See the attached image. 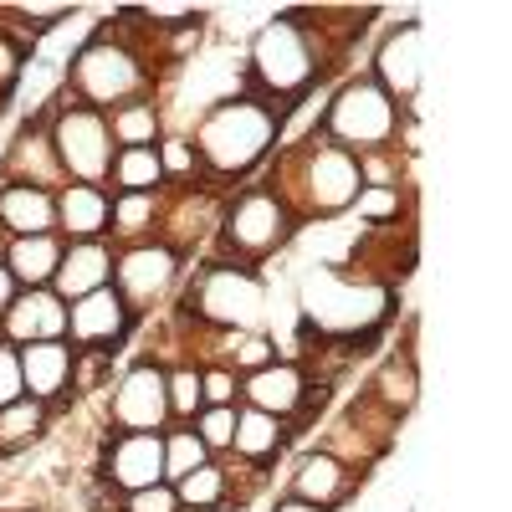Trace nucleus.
Returning <instances> with one entry per match:
<instances>
[{"label": "nucleus", "instance_id": "f257e3e1", "mask_svg": "<svg viewBox=\"0 0 512 512\" xmlns=\"http://www.w3.org/2000/svg\"><path fill=\"white\" fill-rule=\"evenodd\" d=\"M282 134H287V108L256 98L246 88L216 98L195 118V134H190L200 180L216 190L251 180L262 164H272V154L282 149Z\"/></svg>", "mask_w": 512, "mask_h": 512}, {"label": "nucleus", "instance_id": "f03ea898", "mask_svg": "<svg viewBox=\"0 0 512 512\" xmlns=\"http://www.w3.org/2000/svg\"><path fill=\"white\" fill-rule=\"evenodd\" d=\"M262 185L277 190V200L297 216V226H313V221H338L344 210H354L364 175H359V159L349 149L328 144L313 128L308 139H292L277 149L272 175Z\"/></svg>", "mask_w": 512, "mask_h": 512}, {"label": "nucleus", "instance_id": "7ed1b4c3", "mask_svg": "<svg viewBox=\"0 0 512 512\" xmlns=\"http://www.w3.org/2000/svg\"><path fill=\"white\" fill-rule=\"evenodd\" d=\"M395 313V287H379L344 262H313L297 277V328L333 344H374Z\"/></svg>", "mask_w": 512, "mask_h": 512}, {"label": "nucleus", "instance_id": "20e7f679", "mask_svg": "<svg viewBox=\"0 0 512 512\" xmlns=\"http://www.w3.org/2000/svg\"><path fill=\"white\" fill-rule=\"evenodd\" d=\"M318 82H323V52H318V41L308 36V26L297 21L292 11L272 16L262 31L251 36L246 82H241L246 93L287 108V118H292V108L308 103Z\"/></svg>", "mask_w": 512, "mask_h": 512}, {"label": "nucleus", "instance_id": "39448f33", "mask_svg": "<svg viewBox=\"0 0 512 512\" xmlns=\"http://www.w3.org/2000/svg\"><path fill=\"white\" fill-rule=\"evenodd\" d=\"M175 313H185L200 328H246L267 333L272 323V287L262 272L231 267V262H200L175 297Z\"/></svg>", "mask_w": 512, "mask_h": 512}, {"label": "nucleus", "instance_id": "423d86ee", "mask_svg": "<svg viewBox=\"0 0 512 512\" xmlns=\"http://www.w3.org/2000/svg\"><path fill=\"white\" fill-rule=\"evenodd\" d=\"M297 216L277 200L267 185H241L221 205V226L210 241V262H231V267H267L272 256H282L297 241Z\"/></svg>", "mask_w": 512, "mask_h": 512}, {"label": "nucleus", "instance_id": "0eeeda50", "mask_svg": "<svg viewBox=\"0 0 512 512\" xmlns=\"http://www.w3.org/2000/svg\"><path fill=\"white\" fill-rule=\"evenodd\" d=\"M405 123H410V113L384 98L369 72H359V77H344L328 93V103L318 113V134L338 149H349L354 159H364L379 149H400Z\"/></svg>", "mask_w": 512, "mask_h": 512}, {"label": "nucleus", "instance_id": "6e6552de", "mask_svg": "<svg viewBox=\"0 0 512 512\" xmlns=\"http://www.w3.org/2000/svg\"><path fill=\"white\" fill-rule=\"evenodd\" d=\"M62 93H67L72 103H82V108L113 113V108L134 103V98H154L159 82L149 77V67L128 52V47H118L113 36L93 31V36L67 57V67H62Z\"/></svg>", "mask_w": 512, "mask_h": 512}, {"label": "nucleus", "instance_id": "1a4fd4ad", "mask_svg": "<svg viewBox=\"0 0 512 512\" xmlns=\"http://www.w3.org/2000/svg\"><path fill=\"white\" fill-rule=\"evenodd\" d=\"M41 113H47V139H52V154L62 164V180L108 190V169H113V154H118L113 134H108V113L82 108L67 93H57L52 103H41Z\"/></svg>", "mask_w": 512, "mask_h": 512}, {"label": "nucleus", "instance_id": "9d476101", "mask_svg": "<svg viewBox=\"0 0 512 512\" xmlns=\"http://www.w3.org/2000/svg\"><path fill=\"white\" fill-rule=\"evenodd\" d=\"M185 282V256L164 241H139L113 251V292L128 303L134 318H149L169 292Z\"/></svg>", "mask_w": 512, "mask_h": 512}, {"label": "nucleus", "instance_id": "9b49d317", "mask_svg": "<svg viewBox=\"0 0 512 512\" xmlns=\"http://www.w3.org/2000/svg\"><path fill=\"white\" fill-rule=\"evenodd\" d=\"M221 205H226V190L216 185H164L159 190V226H154V241H164L169 251H180L185 262L195 251H210L216 241V226H221Z\"/></svg>", "mask_w": 512, "mask_h": 512}, {"label": "nucleus", "instance_id": "f8f14e48", "mask_svg": "<svg viewBox=\"0 0 512 512\" xmlns=\"http://www.w3.org/2000/svg\"><path fill=\"white\" fill-rule=\"evenodd\" d=\"M103 420H108V431H169L164 364H154L144 354L134 364H123L113 374V384H108Z\"/></svg>", "mask_w": 512, "mask_h": 512}, {"label": "nucleus", "instance_id": "ddd939ff", "mask_svg": "<svg viewBox=\"0 0 512 512\" xmlns=\"http://www.w3.org/2000/svg\"><path fill=\"white\" fill-rule=\"evenodd\" d=\"M93 472L118 497L164 482V431H108L98 441V466Z\"/></svg>", "mask_w": 512, "mask_h": 512}, {"label": "nucleus", "instance_id": "4468645a", "mask_svg": "<svg viewBox=\"0 0 512 512\" xmlns=\"http://www.w3.org/2000/svg\"><path fill=\"white\" fill-rule=\"evenodd\" d=\"M374 88L390 98L395 108H415L420 82H425V57H420V21H395L390 31L379 36L374 62H369Z\"/></svg>", "mask_w": 512, "mask_h": 512}, {"label": "nucleus", "instance_id": "2eb2a0df", "mask_svg": "<svg viewBox=\"0 0 512 512\" xmlns=\"http://www.w3.org/2000/svg\"><path fill=\"white\" fill-rule=\"evenodd\" d=\"M139 328V318L128 313V303L113 287H98L88 297L67 303V344L72 349H118L128 344V333Z\"/></svg>", "mask_w": 512, "mask_h": 512}, {"label": "nucleus", "instance_id": "dca6fc26", "mask_svg": "<svg viewBox=\"0 0 512 512\" xmlns=\"http://www.w3.org/2000/svg\"><path fill=\"white\" fill-rule=\"evenodd\" d=\"M364 472H354V466H344L338 456H328V451H303L292 461V477H287V492L292 497H303V502H313V507H323V512H344L359 492H364Z\"/></svg>", "mask_w": 512, "mask_h": 512}, {"label": "nucleus", "instance_id": "f3484780", "mask_svg": "<svg viewBox=\"0 0 512 512\" xmlns=\"http://www.w3.org/2000/svg\"><path fill=\"white\" fill-rule=\"evenodd\" d=\"M0 180L6 185H36V190H62V164L52 154V139H47V113H31L16 139L6 144V154H0Z\"/></svg>", "mask_w": 512, "mask_h": 512}, {"label": "nucleus", "instance_id": "a211bd4d", "mask_svg": "<svg viewBox=\"0 0 512 512\" xmlns=\"http://www.w3.org/2000/svg\"><path fill=\"white\" fill-rule=\"evenodd\" d=\"M72 344L67 338H36V344H21L16 359H21V384L26 395L52 405V410H67L72 400Z\"/></svg>", "mask_w": 512, "mask_h": 512}, {"label": "nucleus", "instance_id": "6ab92c4d", "mask_svg": "<svg viewBox=\"0 0 512 512\" xmlns=\"http://www.w3.org/2000/svg\"><path fill=\"white\" fill-rule=\"evenodd\" d=\"M236 395H241V405H251V410H267V415H277V420H292L297 405H303V395H308V369L297 364V359H272V364H262V369L241 374Z\"/></svg>", "mask_w": 512, "mask_h": 512}, {"label": "nucleus", "instance_id": "aec40b11", "mask_svg": "<svg viewBox=\"0 0 512 512\" xmlns=\"http://www.w3.org/2000/svg\"><path fill=\"white\" fill-rule=\"evenodd\" d=\"M36 338H67V303L52 287L16 292V303L0 313V344H36Z\"/></svg>", "mask_w": 512, "mask_h": 512}, {"label": "nucleus", "instance_id": "412c9836", "mask_svg": "<svg viewBox=\"0 0 512 512\" xmlns=\"http://www.w3.org/2000/svg\"><path fill=\"white\" fill-rule=\"evenodd\" d=\"M113 241H67L62 262H57V277H52V292L62 303H77L98 287H113Z\"/></svg>", "mask_w": 512, "mask_h": 512}, {"label": "nucleus", "instance_id": "4be33fe9", "mask_svg": "<svg viewBox=\"0 0 512 512\" xmlns=\"http://www.w3.org/2000/svg\"><path fill=\"white\" fill-rule=\"evenodd\" d=\"M359 395L374 400L379 410H390L395 420H405L420 405V359H415V349H390L374 364V374L364 379Z\"/></svg>", "mask_w": 512, "mask_h": 512}, {"label": "nucleus", "instance_id": "5701e85b", "mask_svg": "<svg viewBox=\"0 0 512 512\" xmlns=\"http://www.w3.org/2000/svg\"><path fill=\"white\" fill-rule=\"evenodd\" d=\"M108 205L103 185H62L57 190V236L62 241H108Z\"/></svg>", "mask_w": 512, "mask_h": 512}, {"label": "nucleus", "instance_id": "b1692460", "mask_svg": "<svg viewBox=\"0 0 512 512\" xmlns=\"http://www.w3.org/2000/svg\"><path fill=\"white\" fill-rule=\"evenodd\" d=\"M287 446H292L287 420H277L267 410H251V405H236V436H231L226 456H236L246 466H272Z\"/></svg>", "mask_w": 512, "mask_h": 512}, {"label": "nucleus", "instance_id": "393cba45", "mask_svg": "<svg viewBox=\"0 0 512 512\" xmlns=\"http://www.w3.org/2000/svg\"><path fill=\"white\" fill-rule=\"evenodd\" d=\"M0 226H6V236H47V231H57V190L0 180Z\"/></svg>", "mask_w": 512, "mask_h": 512}, {"label": "nucleus", "instance_id": "a878e982", "mask_svg": "<svg viewBox=\"0 0 512 512\" xmlns=\"http://www.w3.org/2000/svg\"><path fill=\"white\" fill-rule=\"evenodd\" d=\"M62 251H67V241L57 231H47V236H11V246H6L0 262L11 267V277H16L21 292H31V287H52Z\"/></svg>", "mask_w": 512, "mask_h": 512}, {"label": "nucleus", "instance_id": "bb28decb", "mask_svg": "<svg viewBox=\"0 0 512 512\" xmlns=\"http://www.w3.org/2000/svg\"><path fill=\"white\" fill-rule=\"evenodd\" d=\"M52 420H57V410L41 405V400H31V395L16 400V405H6V410H0V461L36 451L41 441L52 436Z\"/></svg>", "mask_w": 512, "mask_h": 512}, {"label": "nucleus", "instance_id": "cd10ccee", "mask_svg": "<svg viewBox=\"0 0 512 512\" xmlns=\"http://www.w3.org/2000/svg\"><path fill=\"white\" fill-rule=\"evenodd\" d=\"M108 134H113V149H154L164 139V108L159 98H134L108 113Z\"/></svg>", "mask_w": 512, "mask_h": 512}, {"label": "nucleus", "instance_id": "c85d7f7f", "mask_svg": "<svg viewBox=\"0 0 512 512\" xmlns=\"http://www.w3.org/2000/svg\"><path fill=\"white\" fill-rule=\"evenodd\" d=\"M154 226H159V195H113V205H108V241L113 246L154 241Z\"/></svg>", "mask_w": 512, "mask_h": 512}, {"label": "nucleus", "instance_id": "c756f323", "mask_svg": "<svg viewBox=\"0 0 512 512\" xmlns=\"http://www.w3.org/2000/svg\"><path fill=\"white\" fill-rule=\"evenodd\" d=\"M164 169L154 149H118L108 169V195H159Z\"/></svg>", "mask_w": 512, "mask_h": 512}, {"label": "nucleus", "instance_id": "7c9ffc66", "mask_svg": "<svg viewBox=\"0 0 512 512\" xmlns=\"http://www.w3.org/2000/svg\"><path fill=\"white\" fill-rule=\"evenodd\" d=\"M338 420H344V425H349V431H354L374 456H384V451H390V446L400 441V420H395L390 410H379L374 400H364V395H354Z\"/></svg>", "mask_w": 512, "mask_h": 512}, {"label": "nucleus", "instance_id": "2f4dec72", "mask_svg": "<svg viewBox=\"0 0 512 512\" xmlns=\"http://www.w3.org/2000/svg\"><path fill=\"white\" fill-rule=\"evenodd\" d=\"M169 487H175L180 507H231V477H226V461H216V456Z\"/></svg>", "mask_w": 512, "mask_h": 512}, {"label": "nucleus", "instance_id": "473e14b6", "mask_svg": "<svg viewBox=\"0 0 512 512\" xmlns=\"http://www.w3.org/2000/svg\"><path fill=\"white\" fill-rule=\"evenodd\" d=\"M164 400H169V425H190L200 415V364L195 359H175L164 364Z\"/></svg>", "mask_w": 512, "mask_h": 512}, {"label": "nucleus", "instance_id": "72a5a7b5", "mask_svg": "<svg viewBox=\"0 0 512 512\" xmlns=\"http://www.w3.org/2000/svg\"><path fill=\"white\" fill-rule=\"evenodd\" d=\"M113 364H118V349H77V354H72V400L108 395Z\"/></svg>", "mask_w": 512, "mask_h": 512}, {"label": "nucleus", "instance_id": "f704fd0d", "mask_svg": "<svg viewBox=\"0 0 512 512\" xmlns=\"http://www.w3.org/2000/svg\"><path fill=\"white\" fill-rule=\"evenodd\" d=\"M354 210H359L364 226L400 221V216H410V190L405 185H364L359 200H354Z\"/></svg>", "mask_w": 512, "mask_h": 512}, {"label": "nucleus", "instance_id": "c9c22d12", "mask_svg": "<svg viewBox=\"0 0 512 512\" xmlns=\"http://www.w3.org/2000/svg\"><path fill=\"white\" fill-rule=\"evenodd\" d=\"M205 461H210V451L200 446V436L190 425H169L164 431V482H180L185 472H195Z\"/></svg>", "mask_w": 512, "mask_h": 512}, {"label": "nucleus", "instance_id": "e433bc0d", "mask_svg": "<svg viewBox=\"0 0 512 512\" xmlns=\"http://www.w3.org/2000/svg\"><path fill=\"white\" fill-rule=\"evenodd\" d=\"M190 431L200 436V446L210 456H226L231 436H236V405H200V415L190 420Z\"/></svg>", "mask_w": 512, "mask_h": 512}, {"label": "nucleus", "instance_id": "4c0bfd02", "mask_svg": "<svg viewBox=\"0 0 512 512\" xmlns=\"http://www.w3.org/2000/svg\"><path fill=\"white\" fill-rule=\"evenodd\" d=\"M154 154H159V169H164V185H195L200 180V159H195L185 134H164L154 144Z\"/></svg>", "mask_w": 512, "mask_h": 512}, {"label": "nucleus", "instance_id": "58836bf2", "mask_svg": "<svg viewBox=\"0 0 512 512\" xmlns=\"http://www.w3.org/2000/svg\"><path fill=\"white\" fill-rule=\"evenodd\" d=\"M11 16H16L31 36H41V31H57L62 21H72V0H16Z\"/></svg>", "mask_w": 512, "mask_h": 512}, {"label": "nucleus", "instance_id": "ea45409f", "mask_svg": "<svg viewBox=\"0 0 512 512\" xmlns=\"http://www.w3.org/2000/svg\"><path fill=\"white\" fill-rule=\"evenodd\" d=\"M134 16L149 26V31H175L185 21H200L205 11L190 6V0H149V6H134Z\"/></svg>", "mask_w": 512, "mask_h": 512}, {"label": "nucleus", "instance_id": "a19ab883", "mask_svg": "<svg viewBox=\"0 0 512 512\" xmlns=\"http://www.w3.org/2000/svg\"><path fill=\"white\" fill-rule=\"evenodd\" d=\"M26 62H31V47H21V41H11V36H0V108H6L11 93L21 88Z\"/></svg>", "mask_w": 512, "mask_h": 512}, {"label": "nucleus", "instance_id": "79ce46f5", "mask_svg": "<svg viewBox=\"0 0 512 512\" xmlns=\"http://www.w3.org/2000/svg\"><path fill=\"white\" fill-rule=\"evenodd\" d=\"M236 374L231 369H221V364H200V400L205 405H241V395H236Z\"/></svg>", "mask_w": 512, "mask_h": 512}, {"label": "nucleus", "instance_id": "37998d69", "mask_svg": "<svg viewBox=\"0 0 512 512\" xmlns=\"http://www.w3.org/2000/svg\"><path fill=\"white\" fill-rule=\"evenodd\" d=\"M123 512H180V497L169 482H154V487H139V492H123L118 497Z\"/></svg>", "mask_w": 512, "mask_h": 512}, {"label": "nucleus", "instance_id": "c03bdc74", "mask_svg": "<svg viewBox=\"0 0 512 512\" xmlns=\"http://www.w3.org/2000/svg\"><path fill=\"white\" fill-rule=\"evenodd\" d=\"M26 400V384H21V359L11 344H0V410Z\"/></svg>", "mask_w": 512, "mask_h": 512}, {"label": "nucleus", "instance_id": "a18cd8bd", "mask_svg": "<svg viewBox=\"0 0 512 512\" xmlns=\"http://www.w3.org/2000/svg\"><path fill=\"white\" fill-rule=\"evenodd\" d=\"M16 292H21V287H16V277H11V267H6V262H0V313H6V308L16 303Z\"/></svg>", "mask_w": 512, "mask_h": 512}, {"label": "nucleus", "instance_id": "49530a36", "mask_svg": "<svg viewBox=\"0 0 512 512\" xmlns=\"http://www.w3.org/2000/svg\"><path fill=\"white\" fill-rule=\"evenodd\" d=\"M267 512H323V507H313V502H303V497H292V492H282Z\"/></svg>", "mask_w": 512, "mask_h": 512}, {"label": "nucleus", "instance_id": "de8ad7c7", "mask_svg": "<svg viewBox=\"0 0 512 512\" xmlns=\"http://www.w3.org/2000/svg\"><path fill=\"white\" fill-rule=\"evenodd\" d=\"M180 512H231V507H180Z\"/></svg>", "mask_w": 512, "mask_h": 512}, {"label": "nucleus", "instance_id": "09e8293b", "mask_svg": "<svg viewBox=\"0 0 512 512\" xmlns=\"http://www.w3.org/2000/svg\"><path fill=\"white\" fill-rule=\"evenodd\" d=\"M6 246H11V236H6V226H0V256H6Z\"/></svg>", "mask_w": 512, "mask_h": 512}, {"label": "nucleus", "instance_id": "8fccbe9b", "mask_svg": "<svg viewBox=\"0 0 512 512\" xmlns=\"http://www.w3.org/2000/svg\"><path fill=\"white\" fill-rule=\"evenodd\" d=\"M6 512H31V507H6Z\"/></svg>", "mask_w": 512, "mask_h": 512}]
</instances>
